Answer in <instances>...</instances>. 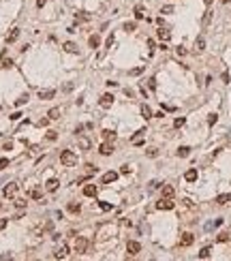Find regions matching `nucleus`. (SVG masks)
<instances>
[{
	"label": "nucleus",
	"instance_id": "nucleus-1",
	"mask_svg": "<svg viewBox=\"0 0 231 261\" xmlns=\"http://www.w3.org/2000/svg\"><path fill=\"white\" fill-rule=\"evenodd\" d=\"M60 163L64 167H75L77 165V154L71 152V150H62L60 152Z\"/></svg>",
	"mask_w": 231,
	"mask_h": 261
},
{
	"label": "nucleus",
	"instance_id": "nucleus-2",
	"mask_svg": "<svg viewBox=\"0 0 231 261\" xmlns=\"http://www.w3.org/2000/svg\"><path fill=\"white\" fill-rule=\"evenodd\" d=\"M88 246H90V242H88V237L79 236L77 240H75V253H79V255H84V253H88Z\"/></svg>",
	"mask_w": 231,
	"mask_h": 261
},
{
	"label": "nucleus",
	"instance_id": "nucleus-3",
	"mask_svg": "<svg viewBox=\"0 0 231 261\" xmlns=\"http://www.w3.org/2000/svg\"><path fill=\"white\" fill-rule=\"evenodd\" d=\"M156 210H173V201H171V197H163L160 201H156Z\"/></svg>",
	"mask_w": 231,
	"mask_h": 261
},
{
	"label": "nucleus",
	"instance_id": "nucleus-4",
	"mask_svg": "<svg viewBox=\"0 0 231 261\" xmlns=\"http://www.w3.org/2000/svg\"><path fill=\"white\" fill-rule=\"evenodd\" d=\"M98 105L103 107V109H109V107L113 105V94H109V92H107V94H103L101 99H98Z\"/></svg>",
	"mask_w": 231,
	"mask_h": 261
},
{
	"label": "nucleus",
	"instance_id": "nucleus-5",
	"mask_svg": "<svg viewBox=\"0 0 231 261\" xmlns=\"http://www.w3.org/2000/svg\"><path fill=\"white\" fill-rule=\"evenodd\" d=\"M116 180H118V171H107V173H103L101 182H103V184H111V182H116Z\"/></svg>",
	"mask_w": 231,
	"mask_h": 261
},
{
	"label": "nucleus",
	"instance_id": "nucleus-6",
	"mask_svg": "<svg viewBox=\"0 0 231 261\" xmlns=\"http://www.w3.org/2000/svg\"><path fill=\"white\" fill-rule=\"evenodd\" d=\"M69 257V246H58L54 253V259H66Z\"/></svg>",
	"mask_w": 231,
	"mask_h": 261
},
{
	"label": "nucleus",
	"instance_id": "nucleus-7",
	"mask_svg": "<svg viewBox=\"0 0 231 261\" xmlns=\"http://www.w3.org/2000/svg\"><path fill=\"white\" fill-rule=\"evenodd\" d=\"M2 193H4V197H15V193H17V184H15V182H9V184L4 186Z\"/></svg>",
	"mask_w": 231,
	"mask_h": 261
},
{
	"label": "nucleus",
	"instance_id": "nucleus-8",
	"mask_svg": "<svg viewBox=\"0 0 231 261\" xmlns=\"http://www.w3.org/2000/svg\"><path fill=\"white\" fill-rule=\"evenodd\" d=\"M126 250H129V255H137V253L141 250V244H139V242H135V240H131V242L126 244Z\"/></svg>",
	"mask_w": 231,
	"mask_h": 261
},
{
	"label": "nucleus",
	"instance_id": "nucleus-9",
	"mask_svg": "<svg viewBox=\"0 0 231 261\" xmlns=\"http://www.w3.org/2000/svg\"><path fill=\"white\" fill-rule=\"evenodd\" d=\"M193 242H195L193 233H188V231H186V233H182V237H180V246H191Z\"/></svg>",
	"mask_w": 231,
	"mask_h": 261
},
{
	"label": "nucleus",
	"instance_id": "nucleus-10",
	"mask_svg": "<svg viewBox=\"0 0 231 261\" xmlns=\"http://www.w3.org/2000/svg\"><path fill=\"white\" fill-rule=\"evenodd\" d=\"M98 152H101V154H105V156H109L111 152H113V146H111V141H105V143H101Z\"/></svg>",
	"mask_w": 231,
	"mask_h": 261
},
{
	"label": "nucleus",
	"instance_id": "nucleus-11",
	"mask_svg": "<svg viewBox=\"0 0 231 261\" xmlns=\"http://www.w3.org/2000/svg\"><path fill=\"white\" fill-rule=\"evenodd\" d=\"M17 36H19V28H13V30H9L7 32V43H13V41H17Z\"/></svg>",
	"mask_w": 231,
	"mask_h": 261
},
{
	"label": "nucleus",
	"instance_id": "nucleus-12",
	"mask_svg": "<svg viewBox=\"0 0 231 261\" xmlns=\"http://www.w3.org/2000/svg\"><path fill=\"white\" fill-rule=\"evenodd\" d=\"M58 186H60V182L56 178H51V180H47V184H45V189L49 190V193H54V190H58Z\"/></svg>",
	"mask_w": 231,
	"mask_h": 261
},
{
	"label": "nucleus",
	"instance_id": "nucleus-13",
	"mask_svg": "<svg viewBox=\"0 0 231 261\" xmlns=\"http://www.w3.org/2000/svg\"><path fill=\"white\" fill-rule=\"evenodd\" d=\"M156 35H158V39H160V41H169V39H171V32L167 30V28H158Z\"/></svg>",
	"mask_w": 231,
	"mask_h": 261
},
{
	"label": "nucleus",
	"instance_id": "nucleus-14",
	"mask_svg": "<svg viewBox=\"0 0 231 261\" xmlns=\"http://www.w3.org/2000/svg\"><path fill=\"white\" fill-rule=\"evenodd\" d=\"M84 195L86 197H94V195H97V184H88V186H84Z\"/></svg>",
	"mask_w": 231,
	"mask_h": 261
},
{
	"label": "nucleus",
	"instance_id": "nucleus-15",
	"mask_svg": "<svg viewBox=\"0 0 231 261\" xmlns=\"http://www.w3.org/2000/svg\"><path fill=\"white\" fill-rule=\"evenodd\" d=\"M197 176H199V173H197V169H188V171L184 173V180H186V182H195V180H197Z\"/></svg>",
	"mask_w": 231,
	"mask_h": 261
},
{
	"label": "nucleus",
	"instance_id": "nucleus-16",
	"mask_svg": "<svg viewBox=\"0 0 231 261\" xmlns=\"http://www.w3.org/2000/svg\"><path fill=\"white\" fill-rule=\"evenodd\" d=\"M101 135H103V139H105V141H116V133H113V130H109V129H105Z\"/></svg>",
	"mask_w": 231,
	"mask_h": 261
},
{
	"label": "nucleus",
	"instance_id": "nucleus-17",
	"mask_svg": "<svg viewBox=\"0 0 231 261\" xmlns=\"http://www.w3.org/2000/svg\"><path fill=\"white\" fill-rule=\"evenodd\" d=\"M54 94H56L54 90H41V92H39V99H43V101H49V99H54Z\"/></svg>",
	"mask_w": 231,
	"mask_h": 261
},
{
	"label": "nucleus",
	"instance_id": "nucleus-18",
	"mask_svg": "<svg viewBox=\"0 0 231 261\" xmlns=\"http://www.w3.org/2000/svg\"><path fill=\"white\" fill-rule=\"evenodd\" d=\"M28 195H30V197H32V199H41V197H43V190L41 189H28Z\"/></svg>",
	"mask_w": 231,
	"mask_h": 261
},
{
	"label": "nucleus",
	"instance_id": "nucleus-19",
	"mask_svg": "<svg viewBox=\"0 0 231 261\" xmlns=\"http://www.w3.org/2000/svg\"><path fill=\"white\" fill-rule=\"evenodd\" d=\"M47 118H49V120H58V118H60V107H54V109H49V111H47Z\"/></svg>",
	"mask_w": 231,
	"mask_h": 261
},
{
	"label": "nucleus",
	"instance_id": "nucleus-20",
	"mask_svg": "<svg viewBox=\"0 0 231 261\" xmlns=\"http://www.w3.org/2000/svg\"><path fill=\"white\" fill-rule=\"evenodd\" d=\"M163 197H173V195H176V190H173V186H169V184H165V186H163Z\"/></svg>",
	"mask_w": 231,
	"mask_h": 261
},
{
	"label": "nucleus",
	"instance_id": "nucleus-21",
	"mask_svg": "<svg viewBox=\"0 0 231 261\" xmlns=\"http://www.w3.org/2000/svg\"><path fill=\"white\" fill-rule=\"evenodd\" d=\"M195 49H197V51H203V49H206V39H203V36H199V39L195 41Z\"/></svg>",
	"mask_w": 231,
	"mask_h": 261
},
{
	"label": "nucleus",
	"instance_id": "nucleus-22",
	"mask_svg": "<svg viewBox=\"0 0 231 261\" xmlns=\"http://www.w3.org/2000/svg\"><path fill=\"white\" fill-rule=\"evenodd\" d=\"M231 201V193H227V195H218L216 197V203H220V205H225V203Z\"/></svg>",
	"mask_w": 231,
	"mask_h": 261
},
{
	"label": "nucleus",
	"instance_id": "nucleus-23",
	"mask_svg": "<svg viewBox=\"0 0 231 261\" xmlns=\"http://www.w3.org/2000/svg\"><path fill=\"white\" fill-rule=\"evenodd\" d=\"M64 51H69V54H77V45H75L73 41H69V43H64Z\"/></svg>",
	"mask_w": 231,
	"mask_h": 261
},
{
	"label": "nucleus",
	"instance_id": "nucleus-24",
	"mask_svg": "<svg viewBox=\"0 0 231 261\" xmlns=\"http://www.w3.org/2000/svg\"><path fill=\"white\" fill-rule=\"evenodd\" d=\"M188 154H191V148H188V146H182V148H178V156H180V158H186Z\"/></svg>",
	"mask_w": 231,
	"mask_h": 261
},
{
	"label": "nucleus",
	"instance_id": "nucleus-25",
	"mask_svg": "<svg viewBox=\"0 0 231 261\" xmlns=\"http://www.w3.org/2000/svg\"><path fill=\"white\" fill-rule=\"evenodd\" d=\"M98 43H101L98 35H92L90 39H88V45H90V47H98Z\"/></svg>",
	"mask_w": 231,
	"mask_h": 261
},
{
	"label": "nucleus",
	"instance_id": "nucleus-26",
	"mask_svg": "<svg viewBox=\"0 0 231 261\" xmlns=\"http://www.w3.org/2000/svg\"><path fill=\"white\" fill-rule=\"evenodd\" d=\"M141 116H144L146 120H150L152 118V109H150L148 105H141Z\"/></svg>",
	"mask_w": 231,
	"mask_h": 261
},
{
	"label": "nucleus",
	"instance_id": "nucleus-27",
	"mask_svg": "<svg viewBox=\"0 0 231 261\" xmlns=\"http://www.w3.org/2000/svg\"><path fill=\"white\" fill-rule=\"evenodd\" d=\"M210 253H212V250H210V248L206 246V248H201V250H199V255H197V257H199V259H207V257H210Z\"/></svg>",
	"mask_w": 231,
	"mask_h": 261
},
{
	"label": "nucleus",
	"instance_id": "nucleus-28",
	"mask_svg": "<svg viewBox=\"0 0 231 261\" xmlns=\"http://www.w3.org/2000/svg\"><path fill=\"white\" fill-rule=\"evenodd\" d=\"M45 139H49V141H56V139H58V133H56V130H47V133H45Z\"/></svg>",
	"mask_w": 231,
	"mask_h": 261
},
{
	"label": "nucleus",
	"instance_id": "nucleus-29",
	"mask_svg": "<svg viewBox=\"0 0 231 261\" xmlns=\"http://www.w3.org/2000/svg\"><path fill=\"white\" fill-rule=\"evenodd\" d=\"M135 17H137V19H144V17H146V11H144V7H137V9H135Z\"/></svg>",
	"mask_w": 231,
	"mask_h": 261
},
{
	"label": "nucleus",
	"instance_id": "nucleus-30",
	"mask_svg": "<svg viewBox=\"0 0 231 261\" xmlns=\"http://www.w3.org/2000/svg\"><path fill=\"white\" fill-rule=\"evenodd\" d=\"M98 208H101L103 212H109V210L113 208V205H111V203H107V201H98Z\"/></svg>",
	"mask_w": 231,
	"mask_h": 261
},
{
	"label": "nucleus",
	"instance_id": "nucleus-31",
	"mask_svg": "<svg viewBox=\"0 0 231 261\" xmlns=\"http://www.w3.org/2000/svg\"><path fill=\"white\" fill-rule=\"evenodd\" d=\"M79 210H81V205H79V203H69V212L77 214V212H79Z\"/></svg>",
	"mask_w": 231,
	"mask_h": 261
},
{
	"label": "nucleus",
	"instance_id": "nucleus-32",
	"mask_svg": "<svg viewBox=\"0 0 231 261\" xmlns=\"http://www.w3.org/2000/svg\"><path fill=\"white\" fill-rule=\"evenodd\" d=\"M135 28H137V26H135V22H124V30H126V32H133Z\"/></svg>",
	"mask_w": 231,
	"mask_h": 261
},
{
	"label": "nucleus",
	"instance_id": "nucleus-33",
	"mask_svg": "<svg viewBox=\"0 0 231 261\" xmlns=\"http://www.w3.org/2000/svg\"><path fill=\"white\" fill-rule=\"evenodd\" d=\"M210 22H212V13L207 11L206 15H203V19H201V24H203V26H207V24H210Z\"/></svg>",
	"mask_w": 231,
	"mask_h": 261
},
{
	"label": "nucleus",
	"instance_id": "nucleus-34",
	"mask_svg": "<svg viewBox=\"0 0 231 261\" xmlns=\"http://www.w3.org/2000/svg\"><path fill=\"white\" fill-rule=\"evenodd\" d=\"M113 43H116V35H109V36H107V41H105V47H111Z\"/></svg>",
	"mask_w": 231,
	"mask_h": 261
},
{
	"label": "nucleus",
	"instance_id": "nucleus-35",
	"mask_svg": "<svg viewBox=\"0 0 231 261\" xmlns=\"http://www.w3.org/2000/svg\"><path fill=\"white\" fill-rule=\"evenodd\" d=\"M160 13H163V15H169V13H173V7H171V4H167V7H163V9H160Z\"/></svg>",
	"mask_w": 231,
	"mask_h": 261
},
{
	"label": "nucleus",
	"instance_id": "nucleus-36",
	"mask_svg": "<svg viewBox=\"0 0 231 261\" xmlns=\"http://www.w3.org/2000/svg\"><path fill=\"white\" fill-rule=\"evenodd\" d=\"M79 146H81L84 150H88V148H90V141H88L86 137H81V139H79Z\"/></svg>",
	"mask_w": 231,
	"mask_h": 261
},
{
	"label": "nucleus",
	"instance_id": "nucleus-37",
	"mask_svg": "<svg viewBox=\"0 0 231 261\" xmlns=\"http://www.w3.org/2000/svg\"><path fill=\"white\" fill-rule=\"evenodd\" d=\"M216 120H218V116H216V114H210V118H207V124L212 126V124H216Z\"/></svg>",
	"mask_w": 231,
	"mask_h": 261
},
{
	"label": "nucleus",
	"instance_id": "nucleus-38",
	"mask_svg": "<svg viewBox=\"0 0 231 261\" xmlns=\"http://www.w3.org/2000/svg\"><path fill=\"white\" fill-rule=\"evenodd\" d=\"M173 126H176V129L184 126V118H176V120H173Z\"/></svg>",
	"mask_w": 231,
	"mask_h": 261
},
{
	"label": "nucleus",
	"instance_id": "nucleus-39",
	"mask_svg": "<svg viewBox=\"0 0 231 261\" xmlns=\"http://www.w3.org/2000/svg\"><path fill=\"white\" fill-rule=\"evenodd\" d=\"M146 154H148V156H152V158H154V156L158 154V150H156V148H148V150H146Z\"/></svg>",
	"mask_w": 231,
	"mask_h": 261
},
{
	"label": "nucleus",
	"instance_id": "nucleus-40",
	"mask_svg": "<svg viewBox=\"0 0 231 261\" xmlns=\"http://www.w3.org/2000/svg\"><path fill=\"white\" fill-rule=\"evenodd\" d=\"M216 240H218V242H227V240H229V233H218Z\"/></svg>",
	"mask_w": 231,
	"mask_h": 261
},
{
	"label": "nucleus",
	"instance_id": "nucleus-41",
	"mask_svg": "<svg viewBox=\"0 0 231 261\" xmlns=\"http://www.w3.org/2000/svg\"><path fill=\"white\" fill-rule=\"evenodd\" d=\"M176 51H178V56H186V54H188V51H186V47H182V45L176 49Z\"/></svg>",
	"mask_w": 231,
	"mask_h": 261
},
{
	"label": "nucleus",
	"instance_id": "nucleus-42",
	"mask_svg": "<svg viewBox=\"0 0 231 261\" xmlns=\"http://www.w3.org/2000/svg\"><path fill=\"white\" fill-rule=\"evenodd\" d=\"M141 73H144V67H137V69L131 71V75H141Z\"/></svg>",
	"mask_w": 231,
	"mask_h": 261
},
{
	"label": "nucleus",
	"instance_id": "nucleus-43",
	"mask_svg": "<svg viewBox=\"0 0 231 261\" xmlns=\"http://www.w3.org/2000/svg\"><path fill=\"white\" fill-rule=\"evenodd\" d=\"M15 205L17 208H26V199H15Z\"/></svg>",
	"mask_w": 231,
	"mask_h": 261
},
{
	"label": "nucleus",
	"instance_id": "nucleus-44",
	"mask_svg": "<svg viewBox=\"0 0 231 261\" xmlns=\"http://www.w3.org/2000/svg\"><path fill=\"white\" fill-rule=\"evenodd\" d=\"M26 101H28V96H19V99H17V101H15V105H24Z\"/></svg>",
	"mask_w": 231,
	"mask_h": 261
},
{
	"label": "nucleus",
	"instance_id": "nucleus-45",
	"mask_svg": "<svg viewBox=\"0 0 231 261\" xmlns=\"http://www.w3.org/2000/svg\"><path fill=\"white\" fill-rule=\"evenodd\" d=\"M7 165H9V161H7V158H0V171L7 169Z\"/></svg>",
	"mask_w": 231,
	"mask_h": 261
},
{
	"label": "nucleus",
	"instance_id": "nucleus-46",
	"mask_svg": "<svg viewBox=\"0 0 231 261\" xmlns=\"http://www.w3.org/2000/svg\"><path fill=\"white\" fill-rule=\"evenodd\" d=\"M7 223H9V221H7V218H0V231H2V229H4V227H7Z\"/></svg>",
	"mask_w": 231,
	"mask_h": 261
},
{
	"label": "nucleus",
	"instance_id": "nucleus-47",
	"mask_svg": "<svg viewBox=\"0 0 231 261\" xmlns=\"http://www.w3.org/2000/svg\"><path fill=\"white\" fill-rule=\"evenodd\" d=\"M2 67H13V62H11V60H7V58H2Z\"/></svg>",
	"mask_w": 231,
	"mask_h": 261
},
{
	"label": "nucleus",
	"instance_id": "nucleus-48",
	"mask_svg": "<svg viewBox=\"0 0 231 261\" xmlns=\"http://www.w3.org/2000/svg\"><path fill=\"white\" fill-rule=\"evenodd\" d=\"M19 118H22V114H19V111H15V114L11 116V120H19Z\"/></svg>",
	"mask_w": 231,
	"mask_h": 261
},
{
	"label": "nucleus",
	"instance_id": "nucleus-49",
	"mask_svg": "<svg viewBox=\"0 0 231 261\" xmlns=\"http://www.w3.org/2000/svg\"><path fill=\"white\" fill-rule=\"evenodd\" d=\"M45 2H47V0H37V7H39V9H41V7H45Z\"/></svg>",
	"mask_w": 231,
	"mask_h": 261
},
{
	"label": "nucleus",
	"instance_id": "nucleus-50",
	"mask_svg": "<svg viewBox=\"0 0 231 261\" xmlns=\"http://www.w3.org/2000/svg\"><path fill=\"white\" fill-rule=\"evenodd\" d=\"M220 2H223V4H227V2H231V0H220Z\"/></svg>",
	"mask_w": 231,
	"mask_h": 261
},
{
	"label": "nucleus",
	"instance_id": "nucleus-51",
	"mask_svg": "<svg viewBox=\"0 0 231 261\" xmlns=\"http://www.w3.org/2000/svg\"><path fill=\"white\" fill-rule=\"evenodd\" d=\"M203 2H206V4H212V0H203Z\"/></svg>",
	"mask_w": 231,
	"mask_h": 261
},
{
	"label": "nucleus",
	"instance_id": "nucleus-52",
	"mask_svg": "<svg viewBox=\"0 0 231 261\" xmlns=\"http://www.w3.org/2000/svg\"><path fill=\"white\" fill-rule=\"evenodd\" d=\"M0 208H2V205H0Z\"/></svg>",
	"mask_w": 231,
	"mask_h": 261
}]
</instances>
